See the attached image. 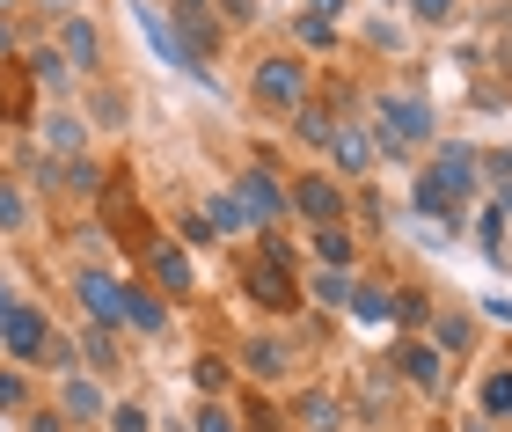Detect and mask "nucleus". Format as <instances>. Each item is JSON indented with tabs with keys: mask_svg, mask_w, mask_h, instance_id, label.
Instances as JSON below:
<instances>
[{
	"mask_svg": "<svg viewBox=\"0 0 512 432\" xmlns=\"http://www.w3.org/2000/svg\"><path fill=\"white\" fill-rule=\"evenodd\" d=\"M74 308H81V323L118 330L125 323V279H118V271H103V264H81L74 271Z\"/></svg>",
	"mask_w": 512,
	"mask_h": 432,
	"instance_id": "nucleus-16",
	"label": "nucleus"
},
{
	"mask_svg": "<svg viewBox=\"0 0 512 432\" xmlns=\"http://www.w3.org/2000/svg\"><path fill=\"white\" fill-rule=\"evenodd\" d=\"M52 411L74 425V432H103V418H110V389H103V381L88 374V367H81V374H59Z\"/></svg>",
	"mask_w": 512,
	"mask_h": 432,
	"instance_id": "nucleus-18",
	"label": "nucleus"
},
{
	"mask_svg": "<svg viewBox=\"0 0 512 432\" xmlns=\"http://www.w3.org/2000/svg\"><path fill=\"white\" fill-rule=\"evenodd\" d=\"M344 411L359 432H388L403 418V381L388 374V359H352V381H344Z\"/></svg>",
	"mask_w": 512,
	"mask_h": 432,
	"instance_id": "nucleus-7",
	"label": "nucleus"
},
{
	"mask_svg": "<svg viewBox=\"0 0 512 432\" xmlns=\"http://www.w3.org/2000/svg\"><path fill=\"white\" fill-rule=\"evenodd\" d=\"M59 59H66V74H74L81 88H88V81H110L103 22H96V15H66V22H59Z\"/></svg>",
	"mask_w": 512,
	"mask_h": 432,
	"instance_id": "nucleus-15",
	"label": "nucleus"
},
{
	"mask_svg": "<svg viewBox=\"0 0 512 432\" xmlns=\"http://www.w3.org/2000/svg\"><path fill=\"white\" fill-rule=\"evenodd\" d=\"M8 301H15V286H8V279H0V315H8Z\"/></svg>",
	"mask_w": 512,
	"mask_h": 432,
	"instance_id": "nucleus-47",
	"label": "nucleus"
},
{
	"mask_svg": "<svg viewBox=\"0 0 512 432\" xmlns=\"http://www.w3.org/2000/svg\"><path fill=\"white\" fill-rule=\"evenodd\" d=\"M103 184H110V169L96 162V154H81V162H66V169H59V191H66V198H81V206H96Z\"/></svg>",
	"mask_w": 512,
	"mask_h": 432,
	"instance_id": "nucleus-32",
	"label": "nucleus"
},
{
	"mask_svg": "<svg viewBox=\"0 0 512 432\" xmlns=\"http://www.w3.org/2000/svg\"><path fill=\"white\" fill-rule=\"evenodd\" d=\"M169 235H176L183 249H220V235L205 227V213H198V206H176V227H169Z\"/></svg>",
	"mask_w": 512,
	"mask_h": 432,
	"instance_id": "nucleus-38",
	"label": "nucleus"
},
{
	"mask_svg": "<svg viewBox=\"0 0 512 432\" xmlns=\"http://www.w3.org/2000/svg\"><path fill=\"white\" fill-rule=\"evenodd\" d=\"M359 118L374 125L381 169H417L439 147V132H447L432 88L417 81V74H374V81H366V96H359Z\"/></svg>",
	"mask_w": 512,
	"mask_h": 432,
	"instance_id": "nucleus-1",
	"label": "nucleus"
},
{
	"mask_svg": "<svg viewBox=\"0 0 512 432\" xmlns=\"http://www.w3.org/2000/svg\"><path fill=\"white\" fill-rule=\"evenodd\" d=\"M15 425H22V432H74V425H66L59 411H44V403H37V411H30V418H15Z\"/></svg>",
	"mask_w": 512,
	"mask_h": 432,
	"instance_id": "nucleus-43",
	"label": "nucleus"
},
{
	"mask_svg": "<svg viewBox=\"0 0 512 432\" xmlns=\"http://www.w3.org/2000/svg\"><path fill=\"white\" fill-rule=\"evenodd\" d=\"M198 213H205V227H213V235H220V249L227 242H249V213H242V198H235V184H205L198 191Z\"/></svg>",
	"mask_w": 512,
	"mask_h": 432,
	"instance_id": "nucleus-24",
	"label": "nucleus"
},
{
	"mask_svg": "<svg viewBox=\"0 0 512 432\" xmlns=\"http://www.w3.org/2000/svg\"><path fill=\"white\" fill-rule=\"evenodd\" d=\"M286 198H293V227H337V220H352V184L330 176L322 162L286 169Z\"/></svg>",
	"mask_w": 512,
	"mask_h": 432,
	"instance_id": "nucleus-9",
	"label": "nucleus"
},
{
	"mask_svg": "<svg viewBox=\"0 0 512 432\" xmlns=\"http://www.w3.org/2000/svg\"><path fill=\"white\" fill-rule=\"evenodd\" d=\"M235 198L249 213V235H271V227H293V198H286V154L278 162H242L235 176Z\"/></svg>",
	"mask_w": 512,
	"mask_h": 432,
	"instance_id": "nucleus-6",
	"label": "nucleus"
},
{
	"mask_svg": "<svg viewBox=\"0 0 512 432\" xmlns=\"http://www.w3.org/2000/svg\"><path fill=\"white\" fill-rule=\"evenodd\" d=\"M425 432H454V425H447V418H425Z\"/></svg>",
	"mask_w": 512,
	"mask_h": 432,
	"instance_id": "nucleus-49",
	"label": "nucleus"
},
{
	"mask_svg": "<svg viewBox=\"0 0 512 432\" xmlns=\"http://www.w3.org/2000/svg\"><path fill=\"white\" fill-rule=\"evenodd\" d=\"M139 286H154L169 308H191L198 301V264H191V249H183L169 227H154V235L139 242Z\"/></svg>",
	"mask_w": 512,
	"mask_h": 432,
	"instance_id": "nucleus-8",
	"label": "nucleus"
},
{
	"mask_svg": "<svg viewBox=\"0 0 512 432\" xmlns=\"http://www.w3.org/2000/svg\"><path fill=\"white\" fill-rule=\"evenodd\" d=\"M483 198H491V206L505 213V227H512V176H498V184H483Z\"/></svg>",
	"mask_w": 512,
	"mask_h": 432,
	"instance_id": "nucleus-44",
	"label": "nucleus"
},
{
	"mask_svg": "<svg viewBox=\"0 0 512 432\" xmlns=\"http://www.w3.org/2000/svg\"><path fill=\"white\" fill-rule=\"evenodd\" d=\"M322 169H330V176H344V184H374V169H381L374 125H366V118H337L330 147H322Z\"/></svg>",
	"mask_w": 512,
	"mask_h": 432,
	"instance_id": "nucleus-12",
	"label": "nucleus"
},
{
	"mask_svg": "<svg viewBox=\"0 0 512 432\" xmlns=\"http://www.w3.org/2000/svg\"><path fill=\"white\" fill-rule=\"evenodd\" d=\"M191 432H242L235 396H227V403H191Z\"/></svg>",
	"mask_w": 512,
	"mask_h": 432,
	"instance_id": "nucleus-39",
	"label": "nucleus"
},
{
	"mask_svg": "<svg viewBox=\"0 0 512 432\" xmlns=\"http://www.w3.org/2000/svg\"><path fill=\"white\" fill-rule=\"evenodd\" d=\"M191 389H198V403H227V396L242 389L235 352H227V345H205V352H191Z\"/></svg>",
	"mask_w": 512,
	"mask_h": 432,
	"instance_id": "nucleus-23",
	"label": "nucleus"
},
{
	"mask_svg": "<svg viewBox=\"0 0 512 432\" xmlns=\"http://www.w3.org/2000/svg\"><path fill=\"white\" fill-rule=\"evenodd\" d=\"M286 44H293V52L315 66V59H337V52H344V30H337V22H315V15H300V8H293V22H286Z\"/></svg>",
	"mask_w": 512,
	"mask_h": 432,
	"instance_id": "nucleus-28",
	"label": "nucleus"
},
{
	"mask_svg": "<svg viewBox=\"0 0 512 432\" xmlns=\"http://www.w3.org/2000/svg\"><path fill=\"white\" fill-rule=\"evenodd\" d=\"M381 359H388V374L403 381V396L432 403V411H447V403H454V367L425 345V337H388Z\"/></svg>",
	"mask_w": 512,
	"mask_h": 432,
	"instance_id": "nucleus-5",
	"label": "nucleus"
},
{
	"mask_svg": "<svg viewBox=\"0 0 512 432\" xmlns=\"http://www.w3.org/2000/svg\"><path fill=\"white\" fill-rule=\"evenodd\" d=\"M81 118H88V132H125L132 125V88L125 81H88L81 88Z\"/></svg>",
	"mask_w": 512,
	"mask_h": 432,
	"instance_id": "nucleus-26",
	"label": "nucleus"
},
{
	"mask_svg": "<svg viewBox=\"0 0 512 432\" xmlns=\"http://www.w3.org/2000/svg\"><path fill=\"white\" fill-rule=\"evenodd\" d=\"M352 293H359V271H322V264H308L300 271V301H308V315H337L352 308Z\"/></svg>",
	"mask_w": 512,
	"mask_h": 432,
	"instance_id": "nucleus-22",
	"label": "nucleus"
},
{
	"mask_svg": "<svg viewBox=\"0 0 512 432\" xmlns=\"http://www.w3.org/2000/svg\"><path fill=\"white\" fill-rule=\"evenodd\" d=\"M81 367L96 374V381H110L125 367V330H96V323H81Z\"/></svg>",
	"mask_w": 512,
	"mask_h": 432,
	"instance_id": "nucleus-30",
	"label": "nucleus"
},
{
	"mask_svg": "<svg viewBox=\"0 0 512 432\" xmlns=\"http://www.w3.org/2000/svg\"><path fill=\"white\" fill-rule=\"evenodd\" d=\"M103 432H154V411H147V403H118V396H110Z\"/></svg>",
	"mask_w": 512,
	"mask_h": 432,
	"instance_id": "nucleus-40",
	"label": "nucleus"
},
{
	"mask_svg": "<svg viewBox=\"0 0 512 432\" xmlns=\"http://www.w3.org/2000/svg\"><path fill=\"white\" fill-rule=\"evenodd\" d=\"M125 337H139V345H161V337L176 330V308L161 301L154 286H139V279H125V323H118Z\"/></svg>",
	"mask_w": 512,
	"mask_h": 432,
	"instance_id": "nucleus-21",
	"label": "nucleus"
},
{
	"mask_svg": "<svg viewBox=\"0 0 512 432\" xmlns=\"http://www.w3.org/2000/svg\"><path fill=\"white\" fill-rule=\"evenodd\" d=\"M15 8H22V0H0V22H15Z\"/></svg>",
	"mask_w": 512,
	"mask_h": 432,
	"instance_id": "nucleus-48",
	"label": "nucleus"
},
{
	"mask_svg": "<svg viewBox=\"0 0 512 432\" xmlns=\"http://www.w3.org/2000/svg\"><path fill=\"white\" fill-rule=\"evenodd\" d=\"M359 37H366V59H410V22H388V15H374Z\"/></svg>",
	"mask_w": 512,
	"mask_h": 432,
	"instance_id": "nucleus-35",
	"label": "nucleus"
},
{
	"mask_svg": "<svg viewBox=\"0 0 512 432\" xmlns=\"http://www.w3.org/2000/svg\"><path fill=\"white\" fill-rule=\"evenodd\" d=\"M44 337H52V315H44V301H8V315H0V359L22 374H37V359H44Z\"/></svg>",
	"mask_w": 512,
	"mask_h": 432,
	"instance_id": "nucleus-11",
	"label": "nucleus"
},
{
	"mask_svg": "<svg viewBox=\"0 0 512 432\" xmlns=\"http://www.w3.org/2000/svg\"><path fill=\"white\" fill-rule=\"evenodd\" d=\"M30 411H37V374L0 359V418H30Z\"/></svg>",
	"mask_w": 512,
	"mask_h": 432,
	"instance_id": "nucleus-34",
	"label": "nucleus"
},
{
	"mask_svg": "<svg viewBox=\"0 0 512 432\" xmlns=\"http://www.w3.org/2000/svg\"><path fill=\"white\" fill-rule=\"evenodd\" d=\"M30 132H37V154H52V162H81V154H96L88 118H81V110H66V103H52L44 118H30Z\"/></svg>",
	"mask_w": 512,
	"mask_h": 432,
	"instance_id": "nucleus-17",
	"label": "nucleus"
},
{
	"mask_svg": "<svg viewBox=\"0 0 512 432\" xmlns=\"http://www.w3.org/2000/svg\"><path fill=\"white\" fill-rule=\"evenodd\" d=\"M330 132H337V110L330 103H300L293 110V118H286V147H300V154H308V162H322V147H330Z\"/></svg>",
	"mask_w": 512,
	"mask_h": 432,
	"instance_id": "nucleus-27",
	"label": "nucleus"
},
{
	"mask_svg": "<svg viewBox=\"0 0 512 432\" xmlns=\"http://www.w3.org/2000/svg\"><path fill=\"white\" fill-rule=\"evenodd\" d=\"M469 308H476V323H483V330H512V301H505V293H476Z\"/></svg>",
	"mask_w": 512,
	"mask_h": 432,
	"instance_id": "nucleus-41",
	"label": "nucleus"
},
{
	"mask_svg": "<svg viewBox=\"0 0 512 432\" xmlns=\"http://www.w3.org/2000/svg\"><path fill=\"white\" fill-rule=\"evenodd\" d=\"M425 345L447 359V367L461 374V367H476L483 359V323H476V308L461 301V293H447V301H439V315L425 323Z\"/></svg>",
	"mask_w": 512,
	"mask_h": 432,
	"instance_id": "nucleus-10",
	"label": "nucleus"
},
{
	"mask_svg": "<svg viewBox=\"0 0 512 432\" xmlns=\"http://www.w3.org/2000/svg\"><path fill=\"white\" fill-rule=\"evenodd\" d=\"M469 411L512 432V359H476L469 367Z\"/></svg>",
	"mask_w": 512,
	"mask_h": 432,
	"instance_id": "nucleus-19",
	"label": "nucleus"
},
{
	"mask_svg": "<svg viewBox=\"0 0 512 432\" xmlns=\"http://www.w3.org/2000/svg\"><path fill=\"white\" fill-rule=\"evenodd\" d=\"M315 81H322V66H308L293 44H264V52L249 59V74H242V96H249L256 118L286 125L300 103H315Z\"/></svg>",
	"mask_w": 512,
	"mask_h": 432,
	"instance_id": "nucleus-3",
	"label": "nucleus"
},
{
	"mask_svg": "<svg viewBox=\"0 0 512 432\" xmlns=\"http://www.w3.org/2000/svg\"><path fill=\"white\" fill-rule=\"evenodd\" d=\"M0 59H15V22H0Z\"/></svg>",
	"mask_w": 512,
	"mask_h": 432,
	"instance_id": "nucleus-46",
	"label": "nucleus"
},
{
	"mask_svg": "<svg viewBox=\"0 0 512 432\" xmlns=\"http://www.w3.org/2000/svg\"><path fill=\"white\" fill-rule=\"evenodd\" d=\"M300 249H308V264H322V271H366V249L359 235H352V220H337V227H300Z\"/></svg>",
	"mask_w": 512,
	"mask_h": 432,
	"instance_id": "nucleus-20",
	"label": "nucleus"
},
{
	"mask_svg": "<svg viewBox=\"0 0 512 432\" xmlns=\"http://www.w3.org/2000/svg\"><path fill=\"white\" fill-rule=\"evenodd\" d=\"M439 301H447V293H439L432 279H417V271L395 264V279H388V337H425Z\"/></svg>",
	"mask_w": 512,
	"mask_h": 432,
	"instance_id": "nucleus-14",
	"label": "nucleus"
},
{
	"mask_svg": "<svg viewBox=\"0 0 512 432\" xmlns=\"http://www.w3.org/2000/svg\"><path fill=\"white\" fill-rule=\"evenodd\" d=\"M381 8H403V0H381Z\"/></svg>",
	"mask_w": 512,
	"mask_h": 432,
	"instance_id": "nucleus-51",
	"label": "nucleus"
},
{
	"mask_svg": "<svg viewBox=\"0 0 512 432\" xmlns=\"http://www.w3.org/2000/svg\"><path fill=\"white\" fill-rule=\"evenodd\" d=\"M300 15H315V22H337V30H344V22H352V0H300Z\"/></svg>",
	"mask_w": 512,
	"mask_h": 432,
	"instance_id": "nucleus-42",
	"label": "nucleus"
},
{
	"mask_svg": "<svg viewBox=\"0 0 512 432\" xmlns=\"http://www.w3.org/2000/svg\"><path fill=\"white\" fill-rule=\"evenodd\" d=\"M505 264H512V227H505Z\"/></svg>",
	"mask_w": 512,
	"mask_h": 432,
	"instance_id": "nucleus-50",
	"label": "nucleus"
},
{
	"mask_svg": "<svg viewBox=\"0 0 512 432\" xmlns=\"http://www.w3.org/2000/svg\"><path fill=\"white\" fill-rule=\"evenodd\" d=\"M286 418H293V432H352L344 389H337V381H322V374H308L300 389H286Z\"/></svg>",
	"mask_w": 512,
	"mask_h": 432,
	"instance_id": "nucleus-13",
	"label": "nucleus"
},
{
	"mask_svg": "<svg viewBox=\"0 0 512 432\" xmlns=\"http://www.w3.org/2000/svg\"><path fill=\"white\" fill-rule=\"evenodd\" d=\"M235 418H242V432H293L286 396H264V389H235Z\"/></svg>",
	"mask_w": 512,
	"mask_h": 432,
	"instance_id": "nucleus-31",
	"label": "nucleus"
},
{
	"mask_svg": "<svg viewBox=\"0 0 512 432\" xmlns=\"http://www.w3.org/2000/svg\"><path fill=\"white\" fill-rule=\"evenodd\" d=\"M0 235H30V191L15 184V176H0Z\"/></svg>",
	"mask_w": 512,
	"mask_h": 432,
	"instance_id": "nucleus-37",
	"label": "nucleus"
},
{
	"mask_svg": "<svg viewBox=\"0 0 512 432\" xmlns=\"http://www.w3.org/2000/svg\"><path fill=\"white\" fill-rule=\"evenodd\" d=\"M410 30L425 37H461V22H469V0H403Z\"/></svg>",
	"mask_w": 512,
	"mask_h": 432,
	"instance_id": "nucleus-29",
	"label": "nucleus"
},
{
	"mask_svg": "<svg viewBox=\"0 0 512 432\" xmlns=\"http://www.w3.org/2000/svg\"><path fill=\"white\" fill-rule=\"evenodd\" d=\"M37 110H30V81H22V66L15 59H0V125H30Z\"/></svg>",
	"mask_w": 512,
	"mask_h": 432,
	"instance_id": "nucleus-33",
	"label": "nucleus"
},
{
	"mask_svg": "<svg viewBox=\"0 0 512 432\" xmlns=\"http://www.w3.org/2000/svg\"><path fill=\"white\" fill-rule=\"evenodd\" d=\"M37 374H52V381H59V374H81V337L52 323V337H44V359H37Z\"/></svg>",
	"mask_w": 512,
	"mask_h": 432,
	"instance_id": "nucleus-36",
	"label": "nucleus"
},
{
	"mask_svg": "<svg viewBox=\"0 0 512 432\" xmlns=\"http://www.w3.org/2000/svg\"><path fill=\"white\" fill-rule=\"evenodd\" d=\"M447 425H454V432H498V425H491V418H476V411H454V418H447Z\"/></svg>",
	"mask_w": 512,
	"mask_h": 432,
	"instance_id": "nucleus-45",
	"label": "nucleus"
},
{
	"mask_svg": "<svg viewBox=\"0 0 512 432\" xmlns=\"http://www.w3.org/2000/svg\"><path fill=\"white\" fill-rule=\"evenodd\" d=\"M235 293L249 301V315L256 323H308V301H300V271H286V264H264L256 249L242 242V257H235Z\"/></svg>",
	"mask_w": 512,
	"mask_h": 432,
	"instance_id": "nucleus-4",
	"label": "nucleus"
},
{
	"mask_svg": "<svg viewBox=\"0 0 512 432\" xmlns=\"http://www.w3.org/2000/svg\"><path fill=\"white\" fill-rule=\"evenodd\" d=\"M227 352H235L242 389H264V396H286V389H300V381L315 374V352L300 345V330H286V323H256Z\"/></svg>",
	"mask_w": 512,
	"mask_h": 432,
	"instance_id": "nucleus-2",
	"label": "nucleus"
},
{
	"mask_svg": "<svg viewBox=\"0 0 512 432\" xmlns=\"http://www.w3.org/2000/svg\"><path fill=\"white\" fill-rule=\"evenodd\" d=\"M15 66H22V81H30V88H44V96H52V103H66V96H74V74H66V59H59V44H30V52H15Z\"/></svg>",
	"mask_w": 512,
	"mask_h": 432,
	"instance_id": "nucleus-25",
	"label": "nucleus"
}]
</instances>
